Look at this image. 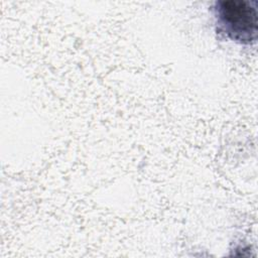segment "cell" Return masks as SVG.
Here are the masks:
<instances>
[{
  "instance_id": "cell-1",
  "label": "cell",
  "mask_w": 258,
  "mask_h": 258,
  "mask_svg": "<svg viewBox=\"0 0 258 258\" xmlns=\"http://www.w3.org/2000/svg\"><path fill=\"white\" fill-rule=\"evenodd\" d=\"M213 13L217 30L240 44H252L257 40L258 12L255 1L219 0Z\"/></svg>"
}]
</instances>
